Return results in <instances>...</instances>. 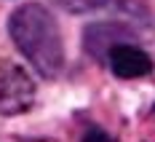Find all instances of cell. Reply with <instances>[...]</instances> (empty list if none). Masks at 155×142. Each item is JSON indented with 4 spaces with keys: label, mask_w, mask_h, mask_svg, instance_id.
<instances>
[{
    "label": "cell",
    "mask_w": 155,
    "mask_h": 142,
    "mask_svg": "<svg viewBox=\"0 0 155 142\" xmlns=\"http://www.w3.org/2000/svg\"><path fill=\"white\" fill-rule=\"evenodd\" d=\"M8 32L24 59L43 75L56 78L64 67V43L59 24L40 3H27L16 8L8 19Z\"/></svg>",
    "instance_id": "6da1fadb"
},
{
    "label": "cell",
    "mask_w": 155,
    "mask_h": 142,
    "mask_svg": "<svg viewBox=\"0 0 155 142\" xmlns=\"http://www.w3.org/2000/svg\"><path fill=\"white\" fill-rule=\"evenodd\" d=\"M32 80L21 67L0 59V113L3 115H16L27 110L32 102Z\"/></svg>",
    "instance_id": "7a4b0ae2"
},
{
    "label": "cell",
    "mask_w": 155,
    "mask_h": 142,
    "mask_svg": "<svg viewBox=\"0 0 155 142\" xmlns=\"http://www.w3.org/2000/svg\"><path fill=\"white\" fill-rule=\"evenodd\" d=\"M110 62V70L118 78H142L153 70V59L142 51V48L131 46V43H118L107 51L104 56Z\"/></svg>",
    "instance_id": "3957f363"
}]
</instances>
